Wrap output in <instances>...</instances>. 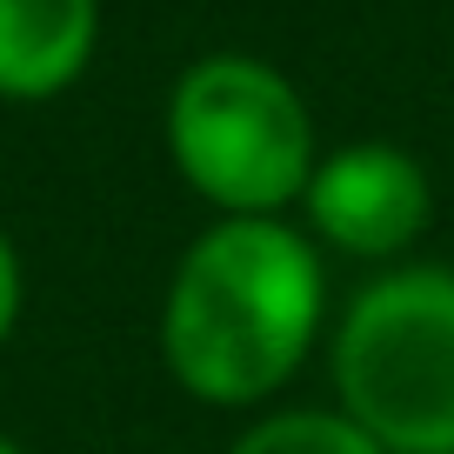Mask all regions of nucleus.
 Segmentation results:
<instances>
[{"label": "nucleus", "instance_id": "6", "mask_svg": "<svg viewBox=\"0 0 454 454\" xmlns=\"http://www.w3.org/2000/svg\"><path fill=\"white\" fill-rule=\"evenodd\" d=\"M227 454H381L340 408H281L234 434Z\"/></svg>", "mask_w": 454, "mask_h": 454}, {"label": "nucleus", "instance_id": "1", "mask_svg": "<svg viewBox=\"0 0 454 454\" xmlns=\"http://www.w3.org/2000/svg\"><path fill=\"white\" fill-rule=\"evenodd\" d=\"M321 247L281 214H221L168 274L160 361L207 408H261L321 340Z\"/></svg>", "mask_w": 454, "mask_h": 454}, {"label": "nucleus", "instance_id": "5", "mask_svg": "<svg viewBox=\"0 0 454 454\" xmlns=\"http://www.w3.org/2000/svg\"><path fill=\"white\" fill-rule=\"evenodd\" d=\"M100 0H0V100H54L87 74Z\"/></svg>", "mask_w": 454, "mask_h": 454}, {"label": "nucleus", "instance_id": "2", "mask_svg": "<svg viewBox=\"0 0 454 454\" xmlns=\"http://www.w3.org/2000/svg\"><path fill=\"white\" fill-rule=\"evenodd\" d=\"M334 401L381 454H454V268L401 261L334 321Z\"/></svg>", "mask_w": 454, "mask_h": 454}, {"label": "nucleus", "instance_id": "8", "mask_svg": "<svg viewBox=\"0 0 454 454\" xmlns=\"http://www.w3.org/2000/svg\"><path fill=\"white\" fill-rule=\"evenodd\" d=\"M0 454H20V448H14V441H7V434H0Z\"/></svg>", "mask_w": 454, "mask_h": 454}, {"label": "nucleus", "instance_id": "4", "mask_svg": "<svg viewBox=\"0 0 454 454\" xmlns=\"http://www.w3.org/2000/svg\"><path fill=\"white\" fill-rule=\"evenodd\" d=\"M301 214L314 247L348 261H401L434 221V181L395 141H348L314 160Z\"/></svg>", "mask_w": 454, "mask_h": 454}, {"label": "nucleus", "instance_id": "3", "mask_svg": "<svg viewBox=\"0 0 454 454\" xmlns=\"http://www.w3.org/2000/svg\"><path fill=\"white\" fill-rule=\"evenodd\" d=\"M168 154L221 214H281L321 160L301 87L261 54H207L168 94Z\"/></svg>", "mask_w": 454, "mask_h": 454}, {"label": "nucleus", "instance_id": "7", "mask_svg": "<svg viewBox=\"0 0 454 454\" xmlns=\"http://www.w3.org/2000/svg\"><path fill=\"white\" fill-rule=\"evenodd\" d=\"M20 301H27V274H20V247H14V234L0 227V348H7V334L20 327Z\"/></svg>", "mask_w": 454, "mask_h": 454}]
</instances>
